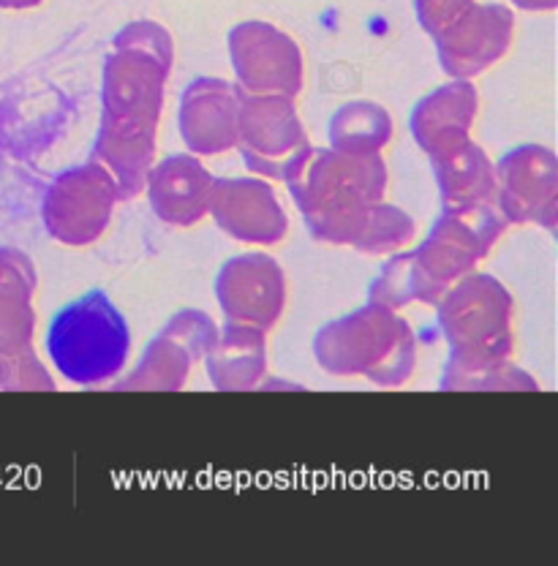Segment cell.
I'll return each mask as SVG.
<instances>
[{
    "instance_id": "1f68e13d",
    "label": "cell",
    "mask_w": 558,
    "mask_h": 566,
    "mask_svg": "<svg viewBox=\"0 0 558 566\" xmlns=\"http://www.w3.org/2000/svg\"><path fill=\"white\" fill-rule=\"evenodd\" d=\"M41 3H44V0H0V9L25 11V9H36Z\"/></svg>"
},
{
    "instance_id": "f546056e",
    "label": "cell",
    "mask_w": 558,
    "mask_h": 566,
    "mask_svg": "<svg viewBox=\"0 0 558 566\" xmlns=\"http://www.w3.org/2000/svg\"><path fill=\"white\" fill-rule=\"evenodd\" d=\"M472 3L474 0H414V9L420 28L433 39L450 22H455Z\"/></svg>"
},
{
    "instance_id": "4fadbf2b",
    "label": "cell",
    "mask_w": 558,
    "mask_h": 566,
    "mask_svg": "<svg viewBox=\"0 0 558 566\" xmlns=\"http://www.w3.org/2000/svg\"><path fill=\"white\" fill-rule=\"evenodd\" d=\"M208 216L238 243L275 245L289 232V216L262 177H215Z\"/></svg>"
},
{
    "instance_id": "7402d4cb",
    "label": "cell",
    "mask_w": 558,
    "mask_h": 566,
    "mask_svg": "<svg viewBox=\"0 0 558 566\" xmlns=\"http://www.w3.org/2000/svg\"><path fill=\"white\" fill-rule=\"evenodd\" d=\"M444 292L446 289L428 279L422 264L417 262L414 251H398L392 253L390 262L373 279L371 289H368V303L385 305L390 311H401L414 303L436 305Z\"/></svg>"
},
{
    "instance_id": "83f0119b",
    "label": "cell",
    "mask_w": 558,
    "mask_h": 566,
    "mask_svg": "<svg viewBox=\"0 0 558 566\" xmlns=\"http://www.w3.org/2000/svg\"><path fill=\"white\" fill-rule=\"evenodd\" d=\"M112 46H134V50H143L156 57L158 63H164L167 69H172L175 63L172 35H169L167 28H161L152 20H137L131 22V25H126L115 35Z\"/></svg>"
},
{
    "instance_id": "3957f363",
    "label": "cell",
    "mask_w": 558,
    "mask_h": 566,
    "mask_svg": "<svg viewBox=\"0 0 558 566\" xmlns=\"http://www.w3.org/2000/svg\"><path fill=\"white\" fill-rule=\"evenodd\" d=\"M46 349L63 379L80 387H102L126 368L131 333L107 294L91 292L52 318Z\"/></svg>"
},
{
    "instance_id": "9c48e42d",
    "label": "cell",
    "mask_w": 558,
    "mask_h": 566,
    "mask_svg": "<svg viewBox=\"0 0 558 566\" xmlns=\"http://www.w3.org/2000/svg\"><path fill=\"white\" fill-rule=\"evenodd\" d=\"M169 71L134 46H112L102 76V123L123 132H158Z\"/></svg>"
},
{
    "instance_id": "d6986e66",
    "label": "cell",
    "mask_w": 558,
    "mask_h": 566,
    "mask_svg": "<svg viewBox=\"0 0 558 566\" xmlns=\"http://www.w3.org/2000/svg\"><path fill=\"white\" fill-rule=\"evenodd\" d=\"M444 208L496 205V164L477 142H466L450 156L431 161Z\"/></svg>"
},
{
    "instance_id": "603a6c76",
    "label": "cell",
    "mask_w": 558,
    "mask_h": 566,
    "mask_svg": "<svg viewBox=\"0 0 558 566\" xmlns=\"http://www.w3.org/2000/svg\"><path fill=\"white\" fill-rule=\"evenodd\" d=\"M442 389H450V392H539V385L513 359H504V363L480 365V368H461V365L446 363Z\"/></svg>"
},
{
    "instance_id": "ba28073f",
    "label": "cell",
    "mask_w": 558,
    "mask_h": 566,
    "mask_svg": "<svg viewBox=\"0 0 558 566\" xmlns=\"http://www.w3.org/2000/svg\"><path fill=\"white\" fill-rule=\"evenodd\" d=\"M234 85L243 96L297 98L305 82L303 50L289 33L262 20L240 22L229 33Z\"/></svg>"
},
{
    "instance_id": "4316f807",
    "label": "cell",
    "mask_w": 558,
    "mask_h": 566,
    "mask_svg": "<svg viewBox=\"0 0 558 566\" xmlns=\"http://www.w3.org/2000/svg\"><path fill=\"white\" fill-rule=\"evenodd\" d=\"M161 333H167L169 338H175L178 344H183L188 354L193 359H204V354L213 349L215 338H219V324L213 322L204 311H178L167 324H164Z\"/></svg>"
},
{
    "instance_id": "2e32d148",
    "label": "cell",
    "mask_w": 558,
    "mask_h": 566,
    "mask_svg": "<svg viewBox=\"0 0 558 566\" xmlns=\"http://www.w3.org/2000/svg\"><path fill=\"white\" fill-rule=\"evenodd\" d=\"M213 180V172L199 161V156L178 153L152 164L145 193L158 221L188 229L208 218Z\"/></svg>"
},
{
    "instance_id": "44dd1931",
    "label": "cell",
    "mask_w": 558,
    "mask_h": 566,
    "mask_svg": "<svg viewBox=\"0 0 558 566\" xmlns=\"http://www.w3.org/2000/svg\"><path fill=\"white\" fill-rule=\"evenodd\" d=\"M396 134L392 115L376 102H349L330 117V147L355 156H379Z\"/></svg>"
},
{
    "instance_id": "5b68a950",
    "label": "cell",
    "mask_w": 558,
    "mask_h": 566,
    "mask_svg": "<svg viewBox=\"0 0 558 566\" xmlns=\"http://www.w3.org/2000/svg\"><path fill=\"white\" fill-rule=\"evenodd\" d=\"M249 172L289 182L308 161L314 145L289 96H243L238 147Z\"/></svg>"
},
{
    "instance_id": "7c38bea8",
    "label": "cell",
    "mask_w": 558,
    "mask_h": 566,
    "mask_svg": "<svg viewBox=\"0 0 558 566\" xmlns=\"http://www.w3.org/2000/svg\"><path fill=\"white\" fill-rule=\"evenodd\" d=\"M215 297L227 322L251 324L270 333L286 311L284 268L267 253L232 256L215 275Z\"/></svg>"
},
{
    "instance_id": "d4e9b609",
    "label": "cell",
    "mask_w": 558,
    "mask_h": 566,
    "mask_svg": "<svg viewBox=\"0 0 558 566\" xmlns=\"http://www.w3.org/2000/svg\"><path fill=\"white\" fill-rule=\"evenodd\" d=\"M36 311L33 300L0 294V359L33 349Z\"/></svg>"
},
{
    "instance_id": "9a60e30c",
    "label": "cell",
    "mask_w": 558,
    "mask_h": 566,
    "mask_svg": "<svg viewBox=\"0 0 558 566\" xmlns=\"http://www.w3.org/2000/svg\"><path fill=\"white\" fill-rule=\"evenodd\" d=\"M480 96L468 80H450L433 93L422 96L411 112L409 132L428 161L450 156L457 147L472 142L477 120Z\"/></svg>"
},
{
    "instance_id": "e0dca14e",
    "label": "cell",
    "mask_w": 558,
    "mask_h": 566,
    "mask_svg": "<svg viewBox=\"0 0 558 566\" xmlns=\"http://www.w3.org/2000/svg\"><path fill=\"white\" fill-rule=\"evenodd\" d=\"M208 379L219 392H249L267 376V333L240 322L219 327L213 349L204 354Z\"/></svg>"
},
{
    "instance_id": "484cf974",
    "label": "cell",
    "mask_w": 558,
    "mask_h": 566,
    "mask_svg": "<svg viewBox=\"0 0 558 566\" xmlns=\"http://www.w3.org/2000/svg\"><path fill=\"white\" fill-rule=\"evenodd\" d=\"M41 389L52 392L55 379L36 357V352L28 349L0 359V392H41Z\"/></svg>"
},
{
    "instance_id": "8992f818",
    "label": "cell",
    "mask_w": 558,
    "mask_h": 566,
    "mask_svg": "<svg viewBox=\"0 0 558 566\" xmlns=\"http://www.w3.org/2000/svg\"><path fill=\"white\" fill-rule=\"evenodd\" d=\"M507 229V218L496 205L444 208L428 238L414 248L417 262L422 264L428 279L442 289H450L457 279L468 275L491 256Z\"/></svg>"
},
{
    "instance_id": "4dcf8cb0",
    "label": "cell",
    "mask_w": 558,
    "mask_h": 566,
    "mask_svg": "<svg viewBox=\"0 0 558 566\" xmlns=\"http://www.w3.org/2000/svg\"><path fill=\"white\" fill-rule=\"evenodd\" d=\"M515 9L520 11H534V14H543V11H556L558 0H513Z\"/></svg>"
},
{
    "instance_id": "7a4b0ae2",
    "label": "cell",
    "mask_w": 558,
    "mask_h": 566,
    "mask_svg": "<svg viewBox=\"0 0 558 566\" xmlns=\"http://www.w3.org/2000/svg\"><path fill=\"white\" fill-rule=\"evenodd\" d=\"M314 357L333 376H366L376 387L396 389L417 370V335L398 311L366 303L316 333Z\"/></svg>"
},
{
    "instance_id": "8fae6325",
    "label": "cell",
    "mask_w": 558,
    "mask_h": 566,
    "mask_svg": "<svg viewBox=\"0 0 558 566\" xmlns=\"http://www.w3.org/2000/svg\"><path fill=\"white\" fill-rule=\"evenodd\" d=\"M515 39V14L504 3L474 0L455 22L433 35L439 63L450 80L474 82L496 66Z\"/></svg>"
},
{
    "instance_id": "52a82bcc",
    "label": "cell",
    "mask_w": 558,
    "mask_h": 566,
    "mask_svg": "<svg viewBox=\"0 0 558 566\" xmlns=\"http://www.w3.org/2000/svg\"><path fill=\"white\" fill-rule=\"evenodd\" d=\"M120 193L107 169L91 158L82 167L66 169L46 188L41 216L50 238L57 243L82 248L102 240L109 229Z\"/></svg>"
},
{
    "instance_id": "277c9868",
    "label": "cell",
    "mask_w": 558,
    "mask_h": 566,
    "mask_svg": "<svg viewBox=\"0 0 558 566\" xmlns=\"http://www.w3.org/2000/svg\"><path fill=\"white\" fill-rule=\"evenodd\" d=\"M436 308L439 329L450 346L446 363L480 368L513 359L515 300L502 281L472 270L446 289Z\"/></svg>"
},
{
    "instance_id": "6da1fadb",
    "label": "cell",
    "mask_w": 558,
    "mask_h": 566,
    "mask_svg": "<svg viewBox=\"0 0 558 566\" xmlns=\"http://www.w3.org/2000/svg\"><path fill=\"white\" fill-rule=\"evenodd\" d=\"M385 156H355L327 150L310 153L289 186L310 238L327 245H355L368 221V210L387 193Z\"/></svg>"
},
{
    "instance_id": "30bf717a",
    "label": "cell",
    "mask_w": 558,
    "mask_h": 566,
    "mask_svg": "<svg viewBox=\"0 0 558 566\" xmlns=\"http://www.w3.org/2000/svg\"><path fill=\"white\" fill-rule=\"evenodd\" d=\"M496 208L509 227L537 223L548 232L558 218V161L545 145H518L496 164Z\"/></svg>"
},
{
    "instance_id": "5bb4252c",
    "label": "cell",
    "mask_w": 558,
    "mask_h": 566,
    "mask_svg": "<svg viewBox=\"0 0 558 566\" xmlns=\"http://www.w3.org/2000/svg\"><path fill=\"white\" fill-rule=\"evenodd\" d=\"M243 93L221 76H199L180 96V139L193 156H223L238 147Z\"/></svg>"
},
{
    "instance_id": "cb8c5ba5",
    "label": "cell",
    "mask_w": 558,
    "mask_h": 566,
    "mask_svg": "<svg viewBox=\"0 0 558 566\" xmlns=\"http://www.w3.org/2000/svg\"><path fill=\"white\" fill-rule=\"evenodd\" d=\"M417 223L407 210L387 205L385 199L371 205L368 210V221L357 243L351 245L355 251L366 253V256H390V253L403 251L409 240H414Z\"/></svg>"
},
{
    "instance_id": "f1b7e54d",
    "label": "cell",
    "mask_w": 558,
    "mask_h": 566,
    "mask_svg": "<svg viewBox=\"0 0 558 566\" xmlns=\"http://www.w3.org/2000/svg\"><path fill=\"white\" fill-rule=\"evenodd\" d=\"M39 273L31 256L20 248H0V294L9 297H36Z\"/></svg>"
},
{
    "instance_id": "ac0fdd59",
    "label": "cell",
    "mask_w": 558,
    "mask_h": 566,
    "mask_svg": "<svg viewBox=\"0 0 558 566\" xmlns=\"http://www.w3.org/2000/svg\"><path fill=\"white\" fill-rule=\"evenodd\" d=\"M93 161L102 164L115 180L120 202L143 197L156 164V132H123L98 123Z\"/></svg>"
},
{
    "instance_id": "ffe728a7",
    "label": "cell",
    "mask_w": 558,
    "mask_h": 566,
    "mask_svg": "<svg viewBox=\"0 0 558 566\" xmlns=\"http://www.w3.org/2000/svg\"><path fill=\"white\" fill-rule=\"evenodd\" d=\"M197 359L188 354L183 344L169 338L167 333H158L150 340L148 349L139 357L137 368L115 385L117 392H180L188 385Z\"/></svg>"
}]
</instances>
